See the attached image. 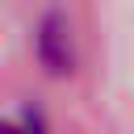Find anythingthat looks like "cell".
<instances>
[{"mask_svg":"<svg viewBox=\"0 0 134 134\" xmlns=\"http://www.w3.org/2000/svg\"><path fill=\"white\" fill-rule=\"evenodd\" d=\"M0 134H29L21 121H0Z\"/></svg>","mask_w":134,"mask_h":134,"instance_id":"obj_1","label":"cell"}]
</instances>
